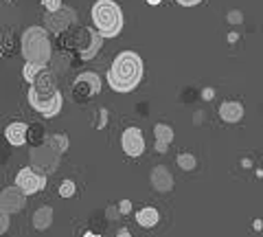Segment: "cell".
Listing matches in <instances>:
<instances>
[{
	"label": "cell",
	"instance_id": "44dd1931",
	"mask_svg": "<svg viewBox=\"0 0 263 237\" xmlns=\"http://www.w3.org/2000/svg\"><path fill=\"white\" fill-rule=\"evenodd\" d=\"M195 165H197V160H195L193 154H180V156H178V167H180V169H184V171H193V169H195Z\"/></svg>",
	"mask_w": 263,
	"mask_h": 237
},
{
	"label": "cell",
	"instance_id": "7402d4cb",
	"mask_svg": "<svg viewBox=\"0 0 263 237\" xmlns=\"http://www.w3.org/2000/svg\"><path fill=\"white\" fill-rule=\"evenodd\" d=\"M60 195H62V198H72V195H75V183H72V180H64L60 185Z\"/></svg>",
	"mask_w": 263,
	"mask_h": 237
},
{
	"label": "cell",
	"instance_id": "e0dca14e",
	"mask_svg": "<svg viewBox=\"0 0 263 237\" xmlns=\"http://www.w3.org/2000/svg\"><path fill=\"white\" fill-rule=\"evenodd\" d=\"M136 222L141 224L143 228H154L156 224L160 222L158 209H154V207H145V209H141V211L136 213Z\"/></svg>",
	"mask_w": 263,
	"mask_h": 237
},
{
	"label": "cell",
	"instance_id": "30bf717a",
	"mask_svg": "<svg viewBox=\"0 0 263 237\" xmlns=\"http://www.w3.org/2000/svg\"><path fill=\"white\" fill-rule=\"evenodd\" d=\"M121 147H123V152H125L127 156H132V158L143 156V152H145L143 132L138 127H127L125 132L121 134Z\"/></svg>",
	"mask_w": 263,
	"mask_h": 237
},
{
	"label": "cell",
	"instance_id": "5bb4252c",
	"mask_svg": "<svg viewBox=\"0 0 263 237\" xmlns=\"http://www.w3.org/2000/svg\"><path fill=\"white\" fill-rule=\"evenodd\" d=\"M152 185L156 191H171V187H174V176H171V171L167 167H154L152 171Z\"/></svg>",
	"mask_w": 263,
	"mask_h": 237
},
{
	"label": "cell",
	"instance_id": "83f0119b",
	"mask_svg": "<svg viewBox=\"0 0 263 237\" xmlns=\"http://www.w3.org/2000/svg\"><path fill=\"white\" fill-rule=\"evenodd\" d=\"M162 0H147V5H152V7H156V5H160Z\"/></svg>",
	"mask_w": 263,
	"mask_h": 237
},
{
	"label": "cell",
	"instance_id": "52a82bcc",
	"mask_svg": "<svg viewBox=\"0 0 263 237\" xmlns=\"http://www.w3.org/2000/svg\"><path fill=\"white\" fill-rule=\"evenodd\" d=\"M75 22H77V11L70 9V7H62L60 11L44 15V29L48 33H64V31H68Z\"/></svg>",
	"mask_w": 263,
	"mask_h": 237
},
{
	"label": "cell",
	"instance_id": "f546056e",
	"mask_svg": "<svg viewBox=\"0 0 263 237\" xmlns=\"http://www.w3.org/2000/svg\"><path fill=\"white\" fill-rule=\"evenodd\" d=\"M0 55H3V48H0Z\"/></svg>",
	"mask_w": 263,
	"mask_h": 237
},
{
	"label": "cell",
	"instance_id": "cb8c5ba5",
	"mask_svg": "<svg viewBox=\"0 0 263 237\" xmlns=\"http://www.w3.org/2000/svg\"><path fill=\"white\" fill-rule=\"evenodd\" d=\"M7 228H9V213L5 209H0V235L7 233Z\"/></svg>",
	"mask_w": 263,
	"mask_h": 237
},
{
	"label": "cell",
	"instance_id": "9a60e30c",
	"mask_svg": "<svg viewBox=\"0 0 263 237\" xmlns=\"http://www.w3.org/2000/svg\"><path fill=\"white\" fill-rule=\"evenodd\" d=\"M219 117L224 123H237L243 119V105L239 101H224L219 105Z\"/></svg>",
	"mask_w": 263,
	"mask_h": 237
},
{
	"label": "cell",
	"instance_id": "f1b7e54d",
	"mask_svg": "<svg viewBox=\"0 0 263 237\" xmlns=\"http://www.w3.org/2000/svg\"><path fill=\"white\" fill-rule=\"evenodd\" d=\"M84 237H101V235H97V233H90V231H88Z\"/></svg>",
	"mask_w": 263,
	"mask_h": 237
},
{
	"label": "cell",
	"instance_id": "603a6c76",
	"mask_svg": "<svg viewBox=\"0 0 263 237\" xmlns=\"http://www.w3.org/2000/svg\"><path fill=\"white\" fill-rule=\"evenodd\" d=\"M42 7H44L48 13L60 11V9H62V0H42Z\"/></svg>",
	"mask_w": 263,
	"mask_h": 237
},
{
	"label": "cell",
	"instance_id": "9c48e42d",
	"mask_svg": "<svg viewBox=\"0 0 263 237\" xmlns=\"http://www.w3.org/2000/svg\"><path fill=\"white\" fill-rule=\"evenodd\" d=\"M99 90H101V77L97 72H81L72 84V95H75L77 101L90 99V97L99 95Z\"/></svg>",
	"mask_w": 263,
	"mask_h": 237
},
{
	"label": "cell",
	"instance_id": "ba28073f",
	"mask_svg": "<svg viewBox=\"0 0 263 237\" xmlns=\"http://www.w3.org/2000/svg\"><path fill=\"white\" fill-rule=\"evenodd\" d=\"M15 187L24 193V195H31V193H37L46 187V176L44 174H37L35 169L31 167H22L15 176Z\"/></svg>",
	"mask_w": 263,
	"mask_h": 237
},
{
	"label": "cell",
	"instance_id": "d4e9b609",
	"mask_svg": "<svg viewBox=\"0 0 263 237\" xmlns=\"http://www.w3.org/2000/svg\"><path fill=\"white\" fill-rule=\"evenodd\" d=\"M129 209H132V202H129V200H123V202L119 204V211H121V213H129Z\"/></svg>",
	"mask_w": 263,
	"mask_h": 237
},
{
	"label": "cell",
	"instance_id": "7c38bea8",
	"mask_svg": "<svg viewBox=\"0 0 263 237\" xmlns=\"http://www.w3.org/2000/svg\"><path fill=\"white\" fill-rule=\"evenodd\" d=\"M31 88H33L35 93H40V95H51V93H55V90H60V88H57V75H55L53 70L44 68V70L35 77V81L31 84Z\"/></svg>",
	"mask_w": 263,
	"mask_h": 237
},
{
	"label": "cell",
	"instance_id": "4dcf8cb0",
	"mask_svg": "<svg viewBox=\"0 0 263 237\" xmlns=\"http://www.w3.org/2000/svg\"><path fill=\"white\" fill-rule=\"evenodd\" d=\"M7 3H9V0H7Z\"/></svg>",
	"mask_w": 263,
	"mask_h": 237
},
{
	"label": "cell",
	"instance_id": "5b68a950",
	"mask_svg": "<svg viewBox=\"0 0 263 237\" xmlns=\"http://www.w3.org/2000/svg\"><path fill=\"white\" fill-rule=\"evenodd\" d=\"M70 44L79 51L81 60H92L103 44V38L92 29H79L77 33L70 38Z\"/></svg>",
	"mask_w": 263,
	"mask_h": 237
},
{
	"label": "cell",
	"instance_id": "6da1fadb",
	"mask_svg": "<svg viewBox=\"0 0 263 237\" xmlns=\"http://www.w3.org/2000/svg\"><path fill=\"white\" fill-rule=\"evenodd\" d=\"M143 60L136 51H123L108 68V86L117 93H132L143 79Z\"/></svg>",
	"mask_w": 263,
	"mask_h": 237
},
{
	"label": "cell",
	"instance_id": "3957f363",
	"mask_svg": "<svg viewBox=\"0 0 263 237\" xmlns=\"http://www.w3.org/2000/svg\"><path fill=\"white\" fill-rule=\"evenodd\" d=\"M92 22L101 38H117L123 31V13L114 0H97L92 7Z\"/></svg>",
	"mask_w": 263,
	"mask_h": 237
},
{
	"label": "cell",
	"instance_id": "2e32d148",
	"mask_svg": "<svg viewBox=\"0 0 263 237\" xmlns=\"http://www.w3.org/2000/svg\"><path fill=\"white\" fill-rule=\"evenodd\" d=\"M154 134H156V152L164 154L169 143L174 141V130H171L169 125H164V123H158L154 127Z\"/></svg>",
	"mask_w": 263,
	"mask_h": 237
},
{
	"label": "cell",
	"instance_id": "8992f818",
	"mask_svg": "<svg viewBox=\"0 0 263 237\" xmlns=\"http://www.w3.org/2000/svg\"><path fill=\"white\" fill-rule=\"evenodd\" d=\"M29 103H31V108L42 114L44 119H53L55 114H60V110H62V93L55 90L51 95H40L31 88L29 90Z\"/></svg>",
	"mask_w": 263,
	"mask_h": 237
},
{
	"label": "cell",
	"instance_id": "d6986e66",
	"mask_svg": "<svg viewBox=\"0 0 263 237\" xmlns=\"http://www.w3.org/2000/svg\"><path fill=\"white\" fill-rule=\"evenodd\" d=\"M46 145H51L57 154H64L68 150V136L66 134H53V136H46Z\"/></svg>",
	"mask_w": 263,
	"mask_h": 237
},
{
	"label": "cell",
	"instance_id": "7a4b0ae2",
	"mask_svg": "<svg viewBox=\"0 0 263 237\" xmlns=\"http://www.w3.org/2000/svg\"><path fill=\"white\" fill-rule=\"evenodd\" d=\"M22 55L31 64L46 66L53 57V44L51 35L44 27H29L22 33Z\"/></svg>",
	"mask_w": 263,
	"mask_h": 237
},
{
	"label": "cell",
	"instance_id": "4fadbf2b",
	"mask_svg": "<svg viewBox=\"0 0 263 237\" xmlns=\"http://www.w3.org/2000/svg\"><path fill=\"white\" fill-rule=\"evenodd\" d=\"M5 136H7V141H9V145L20 147V145L27 143V138H29V125L22 123V121L9 123L7 130H5Z\"/></svg>",
	"mask_w": 263,
	"mask_h": 237
},
{
	"label": "cell",
	"instance_id": "484cf974",
	"mask_svg": "<svg viewBox=\"0 0 263 237\" xmlns=\"http://www.w3.org/2000/svg\"><path fill=\"white\" fill-rule=\"evenodd\" d=\"M178 5H182V7H195V5H200L202 0H176Z\"/></svg>",
	"mask_w": 263,
	"mask_h": 237
},
{
	"label": "cell",
	"instance_id": "4316f807",
	"mask_svg": "<svg viewBox=\"0 0 263 237\" xmlns=\"http://www.w3.org/2000/svg\"><path fill=\"white\" fill-rule=\"evenodd\" d=\"M117 237H134V235H132V233L127 231V228H121V231L117 233Z\"/></svg>",
	"mask_w": 263,
	"mask_h": 237
},
{
	"label": "cell",
	"instance_id": "8fae6325",
	"mask_svg": "<svg viewBox=\"0 0 263 237\" xmlns=\"http://www.w3.org/2000/svg\"><path fill=\"white\" fill-rule=\"evenodd\" d=\"M27 207V195H24L18 187H7L0 193V209H5L7 213H18Z\"/></svg>",
	"mask_w": 263,
	"mask_h": 237
},
{
	"label": "cell",
	"instance_id": "ffe728a7",
	"mask_svg": "<svg viewBox=\"0 0 263 237\" xmlns=\"http://www.w3.org/2000/svg\"><path fill=\"white\" fill-rule=\"evenodd\" d=\"M44 68H46V66H40V64H31V62H27V64H24V68H22V77L27 79L29 84H33V81H35V77H37Z\"/></svg>",
	"mask_w": 263,
	"mask_h": 237
},
{
	"label": "cell",
	"instance_id": "ac0fdd59",
	"mask_svg": "<svg viewBox=\"0 0 263 237\" xmlns=\"http://www.w3.org/2000/svg\"><path fill=\"white\" fill-rule=\"evenodd\" d=\"M51 224H53V209L51 207H40L35 213H33V226H35L37 231H46Z\"/></svg>",
	"mask_w": 263,
	"mask_h": 237
},
{
	"label": "cell",
	"instance_id": "277c9868",
	"mask_svg": "<svg viewBox=\"0 0 263 237\" xmlns=\"http://www.w3.org/2000/svg\"><path fill=\"white\" fill-rule=\"evenodd\" d=\"M60 158L62 154H57L51 145H35L33 150L29 152V160H31V169H35L37 174L42 171V174H53V171L60 167Z\"/></svg>",
	"mask_w": 263,
	"mask_h": 237
}]
</instances>
